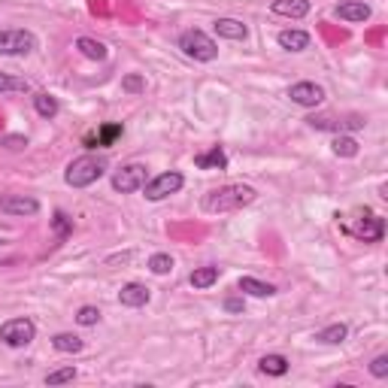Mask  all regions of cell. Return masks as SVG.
I'll return each mask as SVG.
<instances>
[{
	"mask_svg": "<svg viewBox=\"0 0 388 388\" xmlns=\"http://www.w3.org/2000/svg\"><path fill=\"white\" fill-rule=\"evenodd\" d=\"M258 198V191L252 186H243V182H230V186H221V188H212L203 194V212H212V216H219V212H234V209H243L249 207Z\"/></svg>",
	"mask_w": 388,
	"mask_h": 388,
	"instance_id": "6da1fadb",
	"label": "cell"
},
{
	"mask_svg": "<svg viewBox=\"0 0 388 388\" xmlns=\"http://www.w3.org/2000/svg\"><path fill=\"white\" fill-rule=\"evenodd\" d=\"M109 170V161L104 155H82V158H73L67 164V173H64V182L70 188H88Z\"/></svg>",
	"mask_w": 388,
	"mask_h": 388,
	"instance_id": "7a4b0ae2",
	"label": "cell"
},
{
	"mask_svg": "<svg viewBox=\"0 0 388 388\" xmlns=\"http://www.w3.org/2000/svg\"><path fill=\"white\" fill-rule=\"evenodd\" d=\"M343 230L349 237L361 240V243H380V240L385 237V219L373 216L370 209H358L355 219L343 221Z\"/></svg>",
	"mask_w": 388,
	"mask_h": 388,
	"instance_id": "3957f363",
	"label": "cell"
},
{
	"mask_svg": "<svg viewBox=\"0 0 388 388\" xmlns=\"http://www.w3.org/2000/svg\"><path fill=\"white\" fill-rule=\"evenodd\" d=\"M179 49L188 55V58L200 61V64H209L219 58V43L212 40L209 34L198 31V27H191V31H182L179 34Z\"/></svg>",
	"mask_w": 388,
	"mask_h": 388,
	"instance_id": "277c9868",
	"label": "cell"
},
{
	"mask_svg": "<svg viewBox=\"0 0 388 388\" xmlns=\"http://www.w3.org/2000/svg\"><path fill=\"white\" fill-rule=\"evenodd\" d=\"M36 49V36L25 27H6L0 31V55L4 58H22V55H31Z\"/></svg>",
	"mask_w": 388,
	"mask_h": 388,
	"instance_id": "5b68a950",
	"label": "cell"
},
{
	"mask_svg": "<svg viewBox=\"0 0 388 388\" xmlns=\"http://www.w3.org/2000/svg\"><path fill=\"white\" fill-rule=\"evenodd\" d=\"M34 337H36V325L31 319H9V321L0 325V340H4L6 346H13V349L31 346Z\"/></svg>",
	"mask_w": 388,
	"mask_h": 388,
	"instance_id": "8992f818",
	"label": "cell"
},
{
	"mask_svg": "<svg viewBox=\"0 0 388 388\" xmlns=\"http://www.w3.org/2000/svg\"><path fill=\"white\" fill-rule=\"evenodd\" d=\"M149 182V167L146 164H125L113 173V188L122 194H134Z\"/></svg>",
	"mask_w": 388,
	"mask_h": 388,
	"instance_id": "52a82bcc",
	"label": "cell"
},
{
	"mask_svg": "<svg viewBox=\"0 0 388 388\" xmlns=\"http://www.w3.org/2000/svg\"><path fill=\"white\" fill-rule=\"evenodd\" d=\"M182 186H186V176H182V173H176V170H170V173H158L155 179H149L143 186V191H146V200L158 203L164 198H170V194H176Z\"/></svg>",
	"mask_w": 388,
	"mask_h": 388,
	"instance_id": "ba28073f",
	"label": "cell"
},
{
	"mask_svg": "<svg viewBox=\"0 0 388 388\" xmlns=\"http://www.w3.org/2000/svg\"><path fill=\"white\" fill-rule=\"evenodd\" d=\"M310 127H316V131H340V134H346V131H361V127L367 125L361 116H349V118H337V116H312L307 118Z\"/></svg>",
	"mask_w": 388,
	"mask_h": 388,
	"instance_id": "9c48e42d",
	"label": "cell"
},
{
	"mask_svg": "<svg viewBox=\"0 0 388 388\" xmlns=\"http://www.w3.org/2000/svg\"><path fill=\"white\" fill-rule=\"evenodd\" d=\"M289 97H291V104L312 109L325 100V88L316 85V82H294V85L289 88Z\"/></svg>",
	"mask_w": 388,
	"mask_h": 388,
	"instance_id": "30bf717a",
	"label": "cell"
},
{
	"mask_svg": "<svg viewBox=\"0 0 388 388\" xmlns=\"http://www.w3.org/2000/svg\"><path fill=\"white\" fill-rule=\"evenodd\" d=\"M0 212H6V216H36L40 200L27 198V194H4L0 198Z\"/></svg>",
	"mask_w": 388,
	"mask_h": 388,
	"instance_id": "8fae6325",
	"label": "cell"
},
{
	"mask_svg": "<svg viewBox=\"0 0 388 388\" xmlns=\"http://www.w3.org/2000/svg\"><path fill=\"white\" fill-rule=\"evenodd\" d=\"M149 300H152V291L146 289L143 282H127V285H122V291H118V303L131 307V310H140Z\"/></svg>",
	"mask_w": 388,
	"mask_h": 388,
	"instance_id": "7c38bea8",
	"label": "cell"
},
{
	"mask_svg": "<svg viewBox=\"0 0 388 388\" xmlns=\"http://www.w3.org/2000/svg\"><path fill=\"white\" fill-rule=\"evenodd\" d=\"M373 9L364 4V0H343V4L334 6V15L343 18V22H367Z\"/></svg>",
	"mask_w": 388,
	"mask_h": 388,
	"instance_id": "4fadbf2b",
	"label": "cell"
},
{
	"mask_svg": "<svg viewBox=\"0 0 388 388\" xmlns=\"http://www.w3.org/2000/svg\"><path fill=\"white\" fill-rule=\"evenodd\" d=\"M194 164H198L200 170H225L228 167V155L221 146H212V149L194 155Z\"/></svg>",
	"mask_w": 388,
	"mask_h": 388,
	"instance_id": "5bb4252c",
	"label": "cell"
},
{
	"mask_svg": "<svg viewBox=\"0 0 388 388\" xmlns=\"http://www.w3.org/2000/svg\"><path fill=\"white\" fill-rule=\"evenodd\" d=\"M216 34L221 40H246L249 36V27L243 22H237V18H216Z\"/></svg>",
	"mask_w": 388,
	"mask_h": 388,
	"instance_id": "9a60e30c",
	"label": "cell"
},
{
	"mask_svg": "<svg viewBox=\"0 0 388 388\" xmlns=\"http://www.w3.org/2000/svg\"><path fill=\"white\" fill-rule=\"evenodd\" d=\"M237 289L243 294H252V298H273L276 294V285L261 282V279H255V276H240Z\"/></svg>",
	"mask_w": 388,
	"mask_h": 388,
	"instance_id": "2e32d148",
	"label": "cell"
},
{
	"mask_svg": "<svg viewBox=\"0 0 388 388\" xmlns=\"http://www.w3.org/2000/svg\"><path fill=\"white\" fill-rule=\"evenodd\" d=\"M270 9L285 18H303L310 13V0H273Z\"/></svg>",
	"mask_w": 388,
	"mask_h": 388,
	"instance_id": "e0dca14e",
	"label": "cell"
},
{
	"mask_svg": "<svg viewBox=\"0 0 388 388\" xmlns=\"http://www.w3.org/2000/svg\"><path fill=\"white\" fill-rule=\"evenodd\" d=\"M276 43H279L285 52H303V49H310V34L307 31H279Z\"/></svg>",
	"mask_w": 388,
	"mask_h": 388,
	"instance_id": "ac0fdd59",
	"label": "cell"
},
{
	"mask_svg": "<svg viewBox=\"0 0 388 388\" xmlns=\"http://www.w3.org/2000/svg\"><path fill=\"white\" fill-rule=\"evenodd\" d=\"M34 109H36V116H43V118H55L61 113V104H58V97L49 95V91H36L34 95Z\"/></svg>",
	"mask_w": 388,
	"mask_h": 388,
	"instance_id": "d6986e66",
	"label": "cell"
},
{
	"mask_svg": "<svg viewBox=\"0 0 388 388\" xmlns=\"http://www.w3.org/2000/svg\"><path fill=\"white\" fill-rule=\"evenodd\" d=\"M188 282H191V289H198V291L212 289V285L219 282V267H212V264L198 267V270H194V273L188 276Z\"/></svg>",
	"mask_w": 388,
	"mask_h": 388,
	"instance_id": "ffe728a7",
	"label": "cell"
},
{
	"mask_svg": "<svg viewBox=\"0 0 388 388\" xmlns=\"http://www.w3.org/2000/svg\"><path fill=\"white\" fill-rule=\"evenodd\" d=\"M76 49L85 55V58H91V61H106V55H109V49L100 40H95V36H79L76 40Z\"/></svg>",
	"mask_w": 388,
	"mask_h": 388,
	"instance_id": "44dd1931",
	"label": "cell"
},
{
	"mask_svg": "<svg viewBox=\"0 0 388 388\" xmlns=\"http://www.w3.org/2000/svg\"><path fill=\"white\" fill-rule=\"evenodd\" d=\"M258 370H261L264 376H285L289 373V358L285 355H264L261 361H258Z\"/></svg>",
	"mask_w": 388,
	"mask_h": 388,
	"instance_id": "7402d4cb",
	"label": "cell"
},
{
	"mask_svg": "<svg viewBox=\"0 0 388 388\" xmlns=\"http://www.w3.org/2000/svg\"><path fill=\"white\" fill-rule=\"evenodd\" d=\"M122 134H125L122 125H104L95 137H88V149H97V146H109L113 140H118Z\"/></svg>",
	"mask_w": 388,
	"mask_h": 388,
	"instance_id": "603a6c76",
	"label": "cell"
},
{
	"mask_svg": "<svg viewBox=\"0 0 388 388\" xmlns=\"http://www.w3.org/2000/svg\"><path fill=\"white\" fill-rule=\"evenodd\" d=\"M349 337V328L343 325V321H337V325H328V328H321L316 340L319 343H328V346H337V343H343V340Z\"/></svg>",
	"mask_w": 388,
	"mask_h": 388,
	"instance_id": "cb8c5ba5",
	"label": "cell"
},
{
	"mask_svg": "<svg viewBox=\"0 0 388 388\" xmlns=\"http://www.w3.org/2000/svg\"><path fill=\"white\" fill-rule=\"evenodd\" d=\"M52 346L58 349V352H67V355H76V352H82V349H85L82 337H76V334H55L52 337Z\"/></svg>",
	"mask_w": 388,
	"mask_h": 388,
	"instance_id": "d4e9b609",
	"label": "cell"
},
{
	"mask_svg": "<svg viewBox=\"0 0 388 388\" xmlns=\"http://www.w3.org/2000/svg\"><path fill=\"white\" fill-rule=\"evenodd\" d=\"M331 149H334L337 158H355V155H358V143L352 140V137H346V134H337L334 140H331Z\"/></svg>",
	"mask_w": 388,
	"mask_h": 388,
	"instance_id": "484cf974",
	"label": "cell"
},
{
	"mask_svg": "<svg viewBox=\"0 0 388 388\" xmlns=\"http://www.w3.org/2000/svg\"><path fill=\"white\" fill-rule=\"evenodd\" d=\"M52 230H55V237H58V240H67V237L73 234V219H70L64 209H55V216H52Z\"/></svg>",
	"mask_w": 388,
	"mask_h": 388,
	"instance_id": "4316f807",
	"label": "cell"
},
{
	"mask_svg": "<svg viewBox=\"0 0 388 388\" xmlns=\"http://www.w3.org/2000/svg\"><path fill=\"white\" fill-rule=\"evenodd\" d=\"M149 270H152L155 276L170 273V270H173V258H170L167 252H155V255L149 258Z\"/></svg>",
	"mask_w": 388,
	"mask_h": 388,
	"instance_id": "83f0119b",
	"label": "cell"
},
{
	"mask_svg": "<svg viewBox=\"0 0 388 388\" xmlns=\"http://www.w3.org/2000/svg\"><path fill=\"white\" fill-rule=\"evenodd\" d=\"M76 380V367H58L46 376V385H64V382H73Z\"/></svg>",
	"mask_w": 388,
	"mask_h": 388,
	"instance_id": "f1b7e54d",
	"label": "cell"
},
{
	"mask_svg": "<svg viewBox=\"0 0 388 388\" xmlns=\"http://www.w3.org/2000/svg\"><path fill=\"white\" fill-rule=\"evenodd\" d=\"M6 91H27V82L9 76V73H0V95H6Z\"/></svg>",
	"mask_w": 388,
	"mask_h": 388,
	"instance_id": "f546056e",
	"label": "cell"
},
{
	"mask_svg": "<svg viewBox=\"0 0 388 388\" xmlns=\"http://www.w3.org/2000/svg\"><path fill=\"white\" fill-rule=\"evenodd\" d=\"M143 88H146V79L140 76V73H127V76L122 79V91H127V95H140Z\"/></svg>",
	"mask_w": 388,
	"mask_h": 388,
	"instance_id": "4dcf8cb0",
	"label": "cell"
},
{
	"mask_svg": "<svg viewBox=\"0 0 388 388\" xmlns=\"http://www.w3.org/2000/svg\"><path fill=\"white\" fill-rule=\"evenodd\" d=\"M76 321H79L82 328L97 325V321H100V310H97V307H82V310L76 312Z\"/></svg>",
	"mask_w": 388,
	"mask_h": 388,
	"instance_id": "1f68e13d",
	"label": "cell"
},
{
	"mask_svg": "<svg viewBox=\"0 0 388 388\" xmlns=\"http://www.w3.org/2000/svg\"><path fill=\"white\" fill-rule=\"evenodd\" d=\"M370 373L376 376V380H385L388 376V355H376L370 361Z\"/></svg>",
	"mask_w": 388,
	"mask_h": 388,
	"instance_id": "d6a6232c",
	"label": "cell"
},
{
	"mask_svg": "<svg viewBox=\"0 0 388 388\" xmlns=\"http://www.w3.org/2000/svg\"><path fill=\"white\" fill-rule=\"evenodd\" d=\"M0 146H6V149H13V152H22L25 146H27V137H22V134H9V137H4V140H0Z\"/></svg>",
	"mask_w": 388,
	"mask_h": 388,
	"instance_id": "836d02e7",
	"label": "cell"
},
{
	"mask_svg": "<svg viewBox=\"0 0 388 388\" xmlns=\"http://www.w3.org/2000/svg\"><path fill=\"white\" fill-rule=\"evenodd\" d=\"M243 307H246L243 298H228V300H225V310H228V312H243Z\"/></svg>",
	"mask_w": 388,
	"mask_h": 388,
	"instance_id": "e575fe53",
	"label": "cell"
},
{
	"mask_svg": "<svg viewBox=\"0 0 388 388\" xmlns=\"http://www.w3.org/2000/svg\"><path fill=\"white\" fill-rule=\"evenodd\" d=\"M0 243H4V240H0Z\"/></svg>",
	"mask_w": 388,
	"mask_h": 388,
	"instance_id": "d590c367",
	"label": "cell"
}]
</instances>
